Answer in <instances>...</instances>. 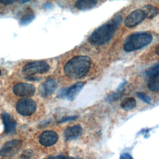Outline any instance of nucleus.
Listing matches in <instances>:
<instances>
[{"label": "nucleus", "instance_id": "f257e3e1", "mask_svg": "<svg viewBox=\"0 0 159 159\" xmlns=\"http://www.w3.org/2000/svg\"><path fill=\"white\" fill-rule=\"evenodd\" d=\"M122 20L121 15L115 16L113 18L96 29L90 35L88 41L93 45H102L108 42Z\"/></svg>", "mask_w": 159, "mask_h": 159}, {"label": "nucleus", "instance_id": "f03ea898", "mask_svg": "<svg viewBox=\"0 0 159 159\" xmlns=\"http://www.w3.org/2000/svg\"><path fill=\"white\" fill-rule=\"evenodd\" d=\"M91 59L86 55H78L69 60L63 67L65 75L72 79H78L85 76L91 66Z\"/></svg>", "mask_w": 159, "mask_h": 159}, {"label": "nucleus", "instance_id": "7ed1b4c3", "mask_svg": "<svg viewBox=\"0 0 159 159\" xmlns=\"http://www.w3.org/2000/svg\"><path fill=\"white\" fill-rule=\"evenodd\" d=\"M152 39V35L148 32L134 33L125 40L123 48L127 52H133L147 46L150 43Z\"/></svg>", "mask_w": 159, "mask_h": 159}, {"label": "nucleus", "instance_id": "20e7f679", "mask_svg": "<svg viewBox=\"0 0 159 159\" xmlns=\"http://www.w3.org/2000/svg\"><path fill=\"white\" fill-rule=\"evenodd\" d=\"M50 69L49 65L45 61H34L25 65L22 72L24 75L31 76L36 74L45 73Z\"/></svg>", "mask_w": 159, "mask_h": 159}, {"label": "nucleus", "instance_id": "39448f33", "mask_svg": "<svg viewBox=\"0 0 159 159\" xmlns=\"http://www.w3.org/2000/svg\"><path fill=\"white\" fill-rule=\"evenodd\" d=\"M16 111L23 116L32 115L36 111L37 105L35 102L28 98L19 99L16 104Z\"/></svg>", "mask_w": 159, "mask_h": 159}, {"label": "nucleus", "instance_id": "423d86ee", "mask_svg": "<svg viewBox=\"0 0 159 159\" xmlns=\"http://www.w3.org/2000/svg\"><path fill=\"white\" fill-rule=\"evenodd\" d=\"M22 142L18 139H14L7 142L0 150V155L4 158H10L14 156L20 150Z\"/></svg>", "mask_w": 159, "mask_h": 159}, {"label": "nucleus", "instance_id": "0eeeda50", "mask_svg": "<svg viewBox=\"0 0 159 159\" xmlns=\"http://www.w3.org/2000/svg\"><path fill=\"white\" fill-rule=\"evenodd\" d=\"M12 90L16 96L27 98L32 96L35 94V87L30 83H20L16 84Z\"/></svg>", "mask_w": 159, "mask_h": 159}, {"label": "nucleus", "instance_id": "6e6552de", "mask_svg": "<svg viewBox=\"0 0 159 159\" xmlns=\"http://www.w3.org/2000/svg\"><path fill=\"white\" fill-rule=\"evenodd\" d=\"M145 18V14L142 9H136L127 16L124 24L127 27H133L140 24Z\"/></svg>", "mask_w": 159, "mask_h": 159}, {"label": "nucleus", "instance_id": "1a4fd4ad", "mask_svg": "<svg viewBox=\"0 0 159 159\" xmlns=\"http://www.w3.org/2000/svg\"><path fill=\"white\" fill-rule=\"evenodd\" d=\"M58 139V134L52 130L43 131L39 137L40 143L44 147H50L57 143Z\"/></svg>", "mask_w": 159, "mask_h": 159}, {"label": "nucleus", "instance_id": "9d476101", "mask_svg": "<svg viewBox=\"0 0 159 159\" xmlns=\"http://www.w3.org/2000/svg\"><path fill=\"white\" fill-rule=\"evenodd\" d=\"M57 87L58 84L56 80L52 78L48 79L41 85L40 94L43 98L48 97L55 91Z\"/></svg>", "mask_w": 159, "mask_h": 159}, {"label": "nucleus", "instance_id": "9b49d317", "mask_svg": "<svg viewBox=\"0 0 159 159\" xmlns=\"http://www.w3.org/2000/svg\"><path fill=\"white\" fill-rule=\"evenodd\" d=\"M2 119L4 126L5 133L7 134H13L15 132L17 126L16 120L7 113H3L2 114Z\"/></svg>", "mask_w": 159, "mask_h": 159}, {"label": "nucleus", "instance_id": "f8f14e48", "mask_svg": "<svg viewBox=\"0 0 159 159\" xmlns=\"http://www.w3.org/2000/svg\"><path fill=\"white\" fill-rule=\"evenodd\" d=\"M83 129L80 125H75L67 127L64 132V138L66 140H71L81 135Z\"/></svg>", "mask_w": 159, "mask_h": 159}, {"label": "nucleus", "instance_id": "ddd939ff", "mask_svg": "<svg viewBox=\"0 0 159 159\" xmlns=\"http://www.w3.org/2000/svg\"><path fill=\"white\" fill-rule=\"evenodd\" d=\"M85 83L83 81H78L71 86L66 92L65 96L70 101H73L81 89L83 88Z\"/></svg>", "mask_w": 159, "mask_h": 159}, {"label": "nucleus", "instance_id": "4468645a", "mask_svg": "<svg viewBox=\"0 0 159 159\" xmlns=\"http://www.w3.org/2000/svg\"><path fill=\"white\" fill-rule=\"evenodd\" d=\"M126 83V81H123L119 86V88L117 89V90L114 92H112L107 95V96L106 98V100L109 102L117 101L119 99L121 98L123 95L124 94L125 90H124V86L125 84Z\"/></svg>", "mask_w": 159, "mask_h": 159}, {"label": "nucleus", "instance_id": "2eb2a0df", "mask_svg": "<svg viewBox=\"0 0 159 159\" xmlns=\"http://www.w3.org/2000/svg\"><path fill=\"white\" fill-rule=\"evenodd\" d=\"M97 1L94 0H78L76 1L75 6L79 10H88L96 6Z\"/></svg>", "mask_w": 159, "mask_h": 159}, {"label": "nucleus", "instance_id": "dca6fc26", "mask_svg": "<svg viewBox=\"0 0 159 159\" xmlns=\"http://www.w3.org/2000/svg\"><path fill=\"white\" fill-rule=\"evenodd\" d=\"M148 89L152 92H157L159 89L158 73L149 76V80L147 83Z\"/></svg>", "mask_w": 159, "mask_h": 159}, {"label": "nucleus", "instance_id": "f3484780", "mask_svg": "<svg viewBox=\"0 0 159 159\" xmlns=\"http://www.w3.org/2000/svg\"><path fill=\"white\" fill-rule=\"evenodd\" d=\"M143 11L144 12L146 17L148 19H152L154 17H155L158 13V9L151 5V4H147L143 7Z\"/></svg>", "mask_w": 159, "mask_h": 159}, {"label": "nucleus", "instance_id": "a211bd4d", "mask_svg": "<svg viewBox=\"0 0 159 159\" xmlns=\"http://www.w3.org/2000/svg\"><path fill=\"white\" fill-rule=\"evenodd\" d=\"M136 100L132 97L126 98L120 103L121 107L125 111H129L134 108L136 106Z\"/></svg>", "mask_w": 159, "mask_h": 159}, {"label": "nucleus", "instance_id": "6ab92c4d", "mask_svg": "<svg viewBox=\"0 0 159 159\" xmlns=\"http://www.w3.org/2000/svg\"><path fill=\"white\" fill-rule=\"evenodd\" d=\"M35 18V14L32 9L28 8L24 16L20 19V24L22 25H27L31 22Z\"/></svg>", "mask_w": 159, "mask_h": 159}, {"label": "nucleus", "instance_id": "aec40b11", "mask_svg": "<svg viewBox=\"0 0 159 159\" xmlns=\"http://www.w3.org/2000/svg\"><path fill=\"white\" fill-rule=\"evenodd\" d=\"M137 96L139 99H140L143 102H146L148 104H151V99L146 94H145L143 93H142V92H139V93H137Z\"/></svg>", "mask_w": 159, "mask_h": 159}, {"label": "nucleus", "instance_id": "412c9836", "mask_svg": "<svg viewBox=\"0 0 159 159\" xmlns=\"http://www.w3.org/2000/svg\"><path fill=\"white\" fill-rule=\"evenodd\" d=\"M33 155H34L33 151L30 149H27L24 151V152L22 153L21 158L22 159H30L32 157Z\"/></svg>", "mask_w": 159, "mask_h": 159}, {"label": "nucleus", "instance_id": "4be33fe9", "mask_svg": "<svg viewBox=\"0 0 159 159\" xmlns=\"http://www.w3.org/2000/svg\"><path fill=\"white\" fill-rule=\"evenodd\" d=\"M157 73H158V63H157L155 65H154L151 68H150L146 72V75L147 76H149L152 75H153V74Z\"/></svg>", "mask_w": 159, "mask_h": 159}, {"label": "nucleus", "instance_id": "5701e85b", "mask_svg": "<svg viewBox=\"0 0 159 159\" xmlns=\"http://www.w3.org/2000/svg\"><path fill=\"white\" fill-rule=\"evenodd\" d=\"M76 118H77V116H75L66 117L65 118H63V119H61L58 122V123H63V122H68V121H70V120H75Z\"/></svg>", "mask_w": 159, "mask_h": 159}, {"label": "nucleus", "instance_id": "b1692460", "mask_svg": "<svg viewBox=\"0 0 159 159\" xmlns=\"http://www.w3.org/2000/svg\"><path fill=\"white\" fill-rule=\"evenodd\" d=\"M119 159H133V158L129 153H125L120 156Z\"/></svg>", "mask_w": 159, "mask_h": 159}, {"label": "nucleus", "instance_id": "393cba45", "mask_svg": "<svg viewBox=\"0 0 159 159\" xmlns=\"http://www.w3.org/2000/svg\"><path fill=\"white\" fill-rule=\"evenodd\" d=\"M65 89H60V91H59V92H58V98H62V97H63V96H65L66 92V90H67V89H66V90H65Z\"/></svg>", "mask_w": 159, "mask_h": 159}, {"label": "nucleus", "instance_id": "a878e982", "mask_svg": "<svg viewBox=\"0 0 159 159\" xmlns=\"http://www.w3.org/2000/svg\"><path fill=\"white\" fill-rule=\"evenodd\" d=\"M54 159H74L68 156H65V155H58L57 157L54 158Z\"/></svg>", "mask_w": 159, "mask_h": 159}, {"label": "nucleus", "instance_id": "bb28decb", "mask_svg": "<svg viewBox=\"0 0 159 159\" xmlns=\"http://www.w3.org/2000/svg\"><path fill=\"white\" fill-rule=\"evenodd\" d=\"M0 2L1 3V4H11V3H12V2H14V1H0Z\"/></svg>", "mask_w": 159, "mask_h": 159}, {"label": "nucleus", "instance_id": "cd10ccee", "mask_svg": "<svg viewBox=\"0 0 159 159\" xmlns=\"http://www.w3.org/2000/svg\"><path fill=\"white\" fill-rule=\"evenodd\" d=\"M156 53H157V55H158V45H157V47H156Z\"/></svg>", "mask_w": 159, "mask_h": 159}, {"label": "nucleus", "instance_id": "c85d7f7f", "mask_svg": "<svg viewBox=\"0 0 159 159\" xmlns=\"http://www.w3.org/2000/svg\"><path fill=\"white\" fill-rule=\"evenodd\" d=\"M47 159H54V157H49V158H48Z\"/></svg>", "mask_w": 159, "mask_h": 159}, {"label": "nucleus", "instance_id": "c756f323", "mask_svg": "<svg viewBox=\"0 0 159 159\" xmlns=\"http://www.w3.org/2000/svg\"><path fill=\"white\" fill-rule=\"evenodd\" d=\"M1 75V70H0V75Z\"/></svg>", "mask_w": 159, "mask_h": 159}]
</instances>
